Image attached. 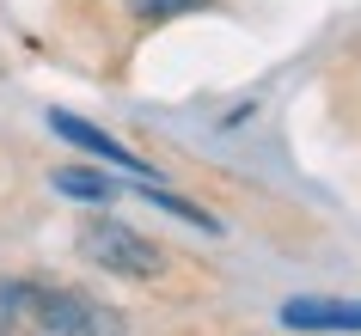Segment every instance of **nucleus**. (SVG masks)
<instances>
[{"label": "nucleus", "instance_id": "obj_9", "mask_svg": "<svg viewBox=\"0 0 361 336\" xmlns=\"http://www.w3.org/2000/svg\"><path fill=\"white\" fill-rule=\"evenodd\" d=\"M0 336H6V330H0Z\"/></svg>", "mask_w": 361, "mask_h": 336}, {"label": "nucleus", "instance_id": "obj_7", "mask_svg": "<svg viewBox=\"0 0 361 336\" xmlns=\"http://www.w3.org/2000/svg\"><path fill=\"white\" fill-rule=\"evenodd\" d=\"M37 287H43V281H25V275H6V281H0V330H13V324H31Z\"/></svg>", "mask_w": 361, "mask_h": 336}, {"label": "nucleus", "instance_id": "obj_2", "mask_svg": "<svg viewBox=\"0 0 361 336\" xmlns=\"http://www.w3.org/2000/svg\"><path fill=\"white\" fill-rule=\"evenodd\" d=\"M74 244H80V257L92 263V269H104V275H123V281H153L159 269H166V257L153 251V239H141L135 226L111 220V214L86 220Z\"/></svg>", "mask_w": 361, "mask_h": 336}, {"label": "nucleus", "instance_id": "obj_6", "mask_svg": "<svg viewBox=\"0 0 361 336\" xmlns=\"http://www.w3.org/2000/svg\"><path fill=\"white\" fill-rule=\"evenodd\" d=\"M135 196L141 202H153L159 214H178V220H190V226H202V232H227V226L214 220L209 208H196V202H184V196H171V189H159V184H135Z\"/></svg>", "mask_w": 361, "mask_h": 336}, {"label": "nucleus", "instance_id": "obj_1", "mask_svg": "<svg viewBox=\"0 0 361 336\" xmlns=\"http://www.w3.org/2000/svg\"><path fill=\"white\" fill-rule=\"evenodd\" d=\"M31 330L37 336H129V318L104 306L98 294H80V287H37V306H31Z\"/></svg>", "mask_w": 361, "mask_h": 336}, {"label": "nucleus", "instance_id": "obj_5", "mask_svg": "<svg viewBox=\"0 0 361 336\" xmlns=\"http://www.w3.org/2000/svg\"><path fill=\"white\" fill-rule=\"evenodd\" d=\"M49 184H56V196H74V202H111V196H123V184L92 171V166H56Z\"/></svg>", "mask_w": 361, "mask_h": 336}, {"label": "nucleus", "instance_id": "obj_8", "mask_svg": "<svg viewBox=\"0 0 361 336\" xmlns=\"http://www.w3.org/2000/svg\"><path fill=\"white\" fill-rule=\"evenodd\" d=\"M214 0H129V13L141 25H159V19H184V13H202Z\"/></svg>", "mask_w": 361, "mask_h": 336}, {"label": "nucleus", "instance_id": "obj_3", "mask_svg": "<svg viewBox=\"0 0 361 336\" xmlns=\"http://www.w3.org/2000/svg\"><path fill=\"white\" fill-rule=\"evenodd\" d=\"M49 129H56L61 141H74V147H86L92 159L116 166V171H135V178H159V171H147V159H141V153H129L123 141H111V135L98 129V123H86V116H74V111H49Z\"/></svg>", "mask_w": 361, "mask_h": 336}, {"label": "nucleus", "instance_id": "obj_4", "mask_svg": "<svg viewBox=\"0 0 361 336\" xmlns=\"http://www.w3.org/2000/svg\"><path fill=\"white\" fill-rule=\"evenodd\" d=\"M282 324L288 330H361V299H337V294H294L282 299Z\"/></svg>", "mask_w": 361, "mask_h": 336}]
</instances>
